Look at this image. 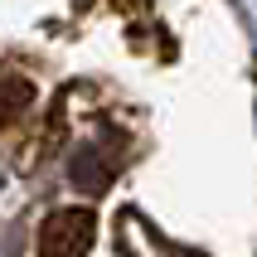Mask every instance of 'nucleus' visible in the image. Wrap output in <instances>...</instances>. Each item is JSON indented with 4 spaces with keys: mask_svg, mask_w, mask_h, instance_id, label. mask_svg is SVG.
<instances>
[{
    "mask_svg": "<svg viewBox=\"0 0 257 257\" xmlns=\"http://www.w3.org/2000/svg\"><path fill=\"white\" fill-rule=\"evenodd\" d=\"M92 233H97V214L92 209H54V214L39 223V243L34 257H83L92 247Z\"/></svg>",
    "mask_w": 257,
    "mask_h": 257,
    "instance_id": "1",
    "label": "nucleus"
},
{
    "mask_svg": "<svg viewBox=\"0 0 257 257\" xmlns=\"http://www.w3.org/2000/svg\"><path fill=\"white\" fill-rule=\"evenodd\" d=\"M116 175V146H83L78 156L68 160V180L83 194H107Z\"/></svg>",
    "mask_w": 257,
    "mask_h": 257,
    "instance_id": "2",
    "label": "nucleus"
},
{
    "mask_svg": "<svg viewBox=\"0 0 257 257\" xmlns=\"http://www.w3.org/2000/svg\"><path fill=\"white\" fill-rule=\"evenodd\" d=\"M29 102H34V87L25 78H0V131L10 126L15 116H25Z\"/></svg>",
    "mask_w": 257,
    "mask_h": 257,
    "instance_id": "3",
    "label": "nucleus"
}]
</instances>
